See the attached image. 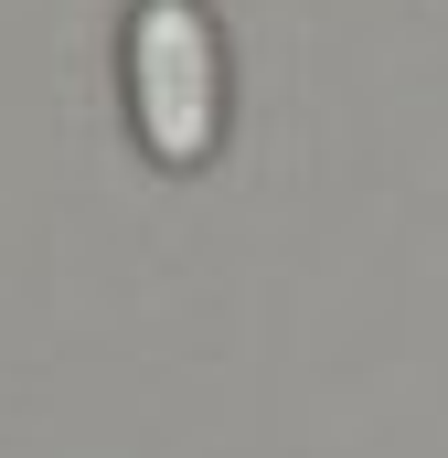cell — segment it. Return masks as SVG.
Here are the masks:
<instances>
[{"mask_svg":"<svg viewBox=\"0 0 448 458\" xmlns=\"http://www.w3.org/2000/svg\"><path fill=\"white\" fill-rule=\"evenodd\" d=\"M117 97L150 171H203L224 149V21L203 0H128Z\"/></svg>","mask_w":448,"mask_h":458,"instance_id":"6da1fadb","label":"cell"}]
</instances>
